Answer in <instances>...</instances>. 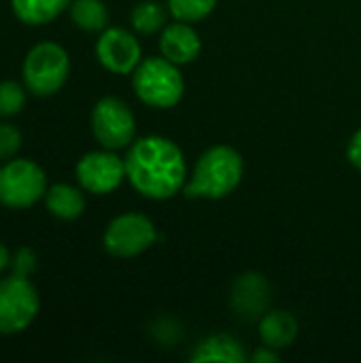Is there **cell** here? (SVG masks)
Returning <instances> with one entry per match:
<instances>
[{
    "label": "cell",
    "instance_id": "cell-11",
    "mask_svg": "<svg viewBox=\"0 0 361 363\" xmlns=\"http://www.w3.org/2000/svg\"><path fill=\"white\" fill-rule=\"evenodd\" d=\"M270 302V285L257 272H247L238 277L230 291V304L236 317L243 321H257L266 315Z\"/></svg>",
    "mask_w": 361,
    "mask_h": 363
},
{
    "label": "cell",
    "instance_id": "cell-4",
    "mask_svg": "<svg viewBox=\"0 0 361 363\" xmlns=\"http://www.w3.org/2000/svg\"><path fill=\"white\" fill-rule=\"evenodd\" d=\"M70 74V57L57 43L45 40L34 45L21 64V79L30 94L47 98L57 94Z\"/></svg>",
    "mask_w": 361,
    "mask_h": 363
},
{
    "label": "cell",
    "instance_id": "cell-18",
    "mask_svg": "<svg viewBox=\"0 0 361 363\" xmlns=\"http://www.w3.org/2000/svg\"><path fill=\"white\" fill-rule=\"evenodd\" d=\"M168 13L170 11H166L164 4H160L155 0H145V2H140V4H136L132 9L130 19H132V26H134L136 32H140V34H155V32L166 28Z\"/></svg>",
    "mask_w": 361,
    "mask_h": 363
},
{
    "label": "cell",
    "instance_id": "cell-3",
    "mask_svg": "<svg viewBox=\"0 0 361 363\" xmlns=\"http://www.w3.org/2000/svg\"><path fill=\"white\" fill-rule=\"evenodd\" d=\"M132 87L140 102L153 108H170L179 104L185 91V81L179 66L170 60L147 57L132 72Z\"/></svg>",
    "mask_w": 361,
    "mask_h": 363
},
{
    "label": "cell",
    "instance_id": "cell-19",
    "mask_svg": "<svg viewBox=\"0 0 361 363\" xmlns=\"http://www.w3.org/2000/svg\"><path fill=\"white\" fill-rule=\"evenodd\" d=\"M217 0H168L166 6L170 11V15L179 21H200L206 15L213 13Z\"/></svg>",
    "mask_w": 361,
    "mask_h": 363
},
{
    "label": "cell",
    "instance_id": "cell-10",
    "mask_svg": "<svg viewBox=\"0 0 361 363\" xmlns=\"http://www.w3.org/2000/svg\"><path fill=\"white\" fill-rule=\"evenodd\" d=\"M98 62L113 74H130L143 62V51L134 34L123 28H106L96 40Z\"/></svg>",
    "mask_w": 361,
    "mask_h": 363
},
{
    "label": "cell",
    "instance_id": "cell-25",
    "mask_svg": "<svg viewBox=\"0 0 361 363\" xmlns=\"http://www.w3.org/2000/svg\"><path fill=\"white\" fill-rule=\"evenodd\" d=\"M11 257H13V255H11V251H9V249H6V245L0 240V274H2L6 268H11Z\"/></svg>",
    "mask_w": 361,
    "mask_h": 363
},
{
    "label": "cell",
    "instance_id": "cell-1",
    "mask_svg": "<svg viewBox=\"0 0 361 363\" xmlns=\"http://www.w3.org/2000/svg\"><path fill=\"white\" fill-rule=\"evenodd\" d=\"M126 179L149 200H168L185 189L187 164L177 143L164 136H143L126 155Z\"/></svg>",
    "mask_w": 361,
    "mask_h": 363
},
{
    "label": "cell",
    "instance_id": "cell-5",
    "mask_svg": "<svg viewBox=\"0 0 361 363\" xmlns=\"http://www.w3.org/2000/svg\"><path fill=\"white\" fill-rule=\"evenodd\" d=\"M45 170L23 157H13L0 166V204L11 211L34 206L47 194Z\"/></svg>",
    "mask_w": 361,
    "mask_h": 363
},
{
    "label": "cell",
    "instance_id": "cell-17",
    "mask_svg": "<svg viewBox=\"0 0 361 363\" xmlns=\"http://www.w3.org/2000/svg\"><path fill=\"white\" fill-rule=\"evenodd\" d=\"M70 19L83 32H102L109 26V9L102 0H72Z\"/></svg>",
    "mask_w": 361,
    "mask_h": 363
},
{
    "label": "cell",
    "instance_id": "cell-9",
    "mask_svg": "<svg viewBox=\"0 0 361 363\" xmlns=\"http://www.w3.org/2000/svg\"><path fill=\"white\" fill-rule=\"evenodd\" d=\"M74 174L81 189L96 196H106L126 179V162L111 149L91 151L79 160Z\"/></svg>",
    "mask_w": 361,
    "mask_h": 363
},
{
    "label": "cell",
    "instance_id": "cell-7",
    "mask_svg": "<svg viewBox=\"0 0 361 363\" xmlns=\"http://www.w3.org/2000/svg\"><path fill=\"white\" fill-rule=\"evenodd\" d=\"M157 240L153 221L140 213H123L115 217L104 230V249L109 255L130 259L145 253Z\"/></svg>",
    "mask_w": 361,
    "mask_h": 363
},
{
    "label": "cell",
    "instance_id": "cell-8",
    "mask_svg": "<svg viewBox=\"0 0 361 363\" xmlns=\"http://www.w3.org/2000/svg\"><path fill=\"white\" fill-rule=\"evenodd\" d=\"M91 132L96 140L111 151L123 149L134 143L136 119L130 106L113 96L100 98L91 108Z\"/></svg>",
    "mask_w": 361,
    "mask_h": 363
},
{
    "label": "cell",
    "instance_id": "cell-20",
    "mask_svg": "<svg viewBox=\"0 0 361 363\" xmlns=\"http://www.w3.org/2000/svg\"><path fill=\"white\" fill-rule=\"evenodd\" d=\"M28 87L17 81H0V117H15L26 106Z\"/></svg>",
    "mask_w": 361,
    "mask_h": 363
},
{
    "label": "cell",
    "instance_id": "cell-15",
    "mask_svg": "<svg viewBox=\"0 0 361 363\" xmlns=\"http://www.w3.org/2000/svg\"><path fill=\"white\" fill-rule=\"evenodd\" d=\"M247 359L245 357V351H243V345L228 336V334H215V336H209L204 338L194 355H191V362L194 363H204V362H226V363H243Z\"/></svg>",
    "mask_w": 361,
    "mask_h": 363
},
{
    "label": "cell",
    "instance_id": "cell-24",
    "mask_svg": "<svg viewBox=\"0 0 361 363\" xmlns=\"http://www.w3.org/2000/svg\"><path fill=\"white\" fill-rule=\"evenodd\" d=\"M251 362L274 363V362H279V355H277V351H274V349H270V347H262L260 351H255V353H253Z\"/></svg>",
    "mask_w": 361,
    "mask_h": 363
},
{
    "label": "cell",
    "instance_id": "cell-14",
    "mask_svg": "<svg viewBox=\"0 0 361 363\" xmlns=\"http://www.w3.org/2000/svg\"><path fill=\"white\" fill-rule=\"evenodd\" d=\"M45 206L55 219L74 221L85 211V196L81 194V189H77L72 185L55 183L45 194Z\"/></svg>",
    "mask_w": 361,
    "mask_h": 363
},
{
    "label": "cell",
    "instance_id": "cell-22",
    "mask_svg": "<svg viewBox=\"0 0 361 363\" xmlns=\"http://www.w3.org/2000/svg\"><path fill=\"white\" fill-rule=\"evenodd\" d=\"M38 266V259H36V253L30 249V247H21L13 253L11 257V268H13V274H19V277H32L34 270Z\"/></svg>",
    "mask_w": 361,
    "mask_h": 363
},
{
    "label": "cell",
    "instance_id": "cell-16",
    "mask_svg": "<svg viewBox=\"0 0 361 363\" xmlns=\"http://www.w3.org/2000/svg\"><path fill=\"white\" fill-rule=\"evenodd\" d=\"M70 2L72 0H11V9L21 23L43 26L70 9Z\"/></svg>",
    "mask_w": 361,
    "mask_h": 363
},
{
    "label": "cell",
    "instance_id": "cell-2",
    "mask_svg": "<svg viewBox=\"0 0 361 363\" xmlns=\"http://www.w3.org/2000/svg\"><path fill=\"white\" fill-rule=\"evenodd\" d=\"M245 172L243 155L228 145H217L206 149L191 172V179L185 183L183 194L191 200H219L232 194Z\"/></svg>",
    "mask_w": 361,
    "mask_h": 363
},
{
    "label": "cell",
    "instance_id": "cell-12",
    "mask_svg": "<svg viewBox=\"0 0 361 363\" xmlns=\"http://www.w3.org/2000/svg\"><path fill=\"white\" fill-rule=\"evenodd\" d=\"M160 49L166 60L181 66V64L194 62L200 55L202 40L187 21L177 19V23H170L164 28L162 38H160Z\"/></svg>",
    "mask_w": 361,
    "mask_h": 363
},
{
    "label": "cell",
    "instance_id": "cell-13",
    "mask_svg": "<svg viewBox=\"0 0 361 363\" xmlns=\"http://www.w3.org/2000/svg\"><path fill=\"white\" fill-rule=\"evenodd\" d=\"M298 336V321L287 311H270L260 319V338L264 347L283 351L291 347Z\"/></svg>",
    "mask_w": 361,
    "mask_h": 363
},
{
    "label": "cell",
    "instance_id": "cell-23",
    "mask_svg": "<svg viewBox=\"0 0 361 363\" xmlns=\"http://www.w3.org/2000/svg\"><path fill=\"white\" fill-rule=\"evenodd\" d=\"M347 157L357 170H361V130L351 136L349 147H347Z\"/></svg>",
    "mask_w": 361,
    "mask_h": 363
},
{
    "label": "cell",
    "instance_id": "cell-6",
    "mask_svg": "<svg viewBox=\"0 0 361 363\" xmlns=\"http://www.w3.org/2000/svg\"><path fill=\"white\" fill-rule=\"evenodd\" d=\"M40 311V298L30 277L11 274L0 279V336L26 332Z\"/></svg>",
    "mask_w": 361,
    "mask_h": 363
},
{
    "label": "cell",
    "instance_id": "cell-21",
    "mask_svg": "<svg viewBox=\"0 0 361 363\" xmlns=\"http://www.w3.org/2000/svg\"><path fill=\"white\" fill-rule=\"evenodd\" d=\"M19 149H21V132L11 123L0 121V164L13 160Z\"/></svg>",
    "mask_w": 361,
    "mask_h": 363
}]
</instances>
